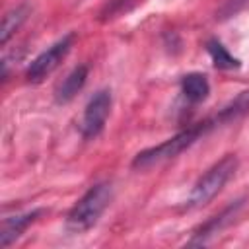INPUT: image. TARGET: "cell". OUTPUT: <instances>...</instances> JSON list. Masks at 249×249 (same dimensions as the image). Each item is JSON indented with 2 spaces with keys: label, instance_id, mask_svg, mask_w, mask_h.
I'll return each instance as SVG.
<instances>
[{
  "label": "cell",
  "instance_id": "obj_1",
  "mask_svg": "<svg viewBox=\"0 0 249 249\" xmlns=\"http://www.w3.org/2000/svg\"><path fill=\"white\" fill-rule=\"evenodd\" d=\"M218 124L220 123L214 117V119H206V121H202V123H198V124H195V126H191L187 130H181L175 136L167 138L165 142L138 152L134 156V160H132V167L134 169H148V167H154V165H158L161 161H167V160L179 156L181 152H185L187 148H191L200 136H204L210 128H214Z\"/></svg>",
  "mask_w": 249,
  "mask_h": 249
},
{
  "label": "cell",
  "instance_id": "obj_2",
  "mask_svg": "<svg viewBox=\"0 0 249 249\" xmlns=\"http://www.w3.org/2000/svg\"><path fill=\"white\" fill-rule=\"evenodd\" d=\"M113 200V187L111 183H97L93 187H89L84 196L72 206V210L66 216V226L70 231L82 233L91 230L101 214L107 210V206Z\"/></svg>",
  "mask_w": 249,
  "mask_h": 249
},
{
  "label": "cell",
  "instance_id": "obj_3",
  "mask_svg": "<svg viewBox=\"0 0 249 249\" xmlns=\"http://www.w3.org/2000/svg\"><path fill=\"white\" fill-rule=\"evenodd\" d=\"M237 169V160L235 156H226L220 161H216L193 187L187 206L189 208H200L206 206L210 200H214V196H218V193L226 187V183L233 177Z\"/></svg>",
  "mask_w": 249,
  "mask_h": 249
},
{
  "label": "cell",
  "instance_id": "obj_4",
  "mask_svg": "<svg viewBox=\"0 0 249 249\" xmlns=\"http://www.w3.org/2000/svg\"><path fill=\"white\" fill-rule=\"evenodd\" d=\"M72 45H74V35L68 33L62 39H58L54 45H51L47 51H43L39 56H35L31 60V64L27 66V72H25L27 82L29 84H41L45 78H49L60 66V62L68 56Z\"/></svg>",
  "mask_w": 249,
  "mask_h": 249
},
{
  "label": "cell",
  "instance_id": "obj_5",
  "mask_svg": "<svg viewBox=\"0 0 249 249\" xmlns=\"http://www.w3.org/2000/svg\"><path fill=\"white\" fill-rule=\"evenodd\" d=\"M109 111H111V91L109 89L95 91L89 97L82 117V134L86 140H93L101 134V130L105 128Z\"/></svg>",
  "mask_w": 249,
  "mask_h": 249
},
{
  "label": "cell",
  "instance_id": "obj_6",
  "mask_svg": "<svg viewBox=\"0 0 249 249\" xmlns=\"http://www.w3.org/2000/svg\"><path fill=\"white\" fill-rule=\"evenodd\" d=\"M43 210L35 208V210H29V212H23V214H14V216H8L2 220V226H0V245L2 247H10L14 241H18L21 237V233L41 216Z\"/></svg>",
  "mask_w": 249,
  "mask_h": 249
},
{
  "label": "cell",
  "instance_id": "obj_7",
  "mask_svg": "<svg viewBox=\"0 0 249 249\" xmlns=\"http://www.w3.org/2000/svg\"><path fill=\"white\" fill-rule=\"evenodd\" d=\"M86 80H88V66H76L72 72H68L66 78H64V80L56 86V89H54V99H56V103L64 105V103L72 101V99L78 95V91L84 88Z\"/></svg>",
  "mask_w": 249,
  "mask_h": 249
},
{
  "label": "cell",
  "instance_id": "obj_8",
  "mask_svg": "<svg viewBox=\"0 0 249 249\" xmlns=\"http://www.w3.org/2000/svg\"><path fill=\"white\" fill-rule=\"evenodd\" d=\"M181 91H183V95H185L187 101H191V103H200V101H204V99L208 97V93H210V84H208V80H206L204 74H200V72H191V74L183 76V80H181Z\"/></svg>",
  "mask_w": 249,
  "mask_h": 249
},
{
  "label": "cell",
  "instance_id": "obj_9",
  "mask_svg": "<svg viewBox=\"0 0 249 249\" xmlns=\"http://www.w3.org/2000/svg\"><path fill=\"white\" fill-rule=\"evenodd\" d=\"M27 16H29V6L27 4H19V6H16V8H12L10 12L4 14L2 29H0V43L2 45H6L10 41V37L16 35V31L23 25Z\"/></svg>",
  "mask_w": 249,
  "mask_h": 249
},
{
  "label": "cell",
  "instance_id": "obj_10",
  "mask_svg": "<svg viewBox=\"0 0 249 249\" xmlns=\"http://www.w3.org/2000/svg\"><path fill=\"white\" fill-rule=\"evenodd\" d=\"M206 51L214 62L216 68L220 70H233V68H239V60L218 41V39H210L206 43Z\"/></svg>",
  "mask_w": 249,
  "mask_h": 249
},
{
  "label": "cell",
  "instance_id": "obj_11",
  "mask_svg": "<svg viewBox=\"0 0 249 249\" xmlns=\"http://www.w3.org/2000/svg\"><path fill=\"white\" fill-rule=\"evenodd\" d=\"M237 206H239V204L230 206V208H228V210H224L220 216H214L208 224H204V226L200 228V231H198V233H195V237L189 241V245H202V243H206V241H208V237H210V235H214V233H218V230L228 222V218L235 214Z\"/></svg>",
  "mask_w": 249,
  "mask_h": 249
},
{
  "label": "cell",
  "instance_id": "obj_12",
  "mask_svg": "<svg viewBox=\"0 0 249 249\" xmlns=\"http://www.w3.org/2000/svg\"><path fill=\"white\" fill-rule=\"evenodd\" d=\"M249 111V91H241L233 101H230L218 115V123L220 124H226V123H231L235 119H239L241 115H245Z\"/></svg>",
  "mask_w": 249,
  "mask_h": 249
},
{
  "label": "cell",
  "instance_id": "obj_13",
  "mask_svg": "<svg viewBox=\"0 0 249 249\" xmlns=\"http://www.w3.org/2000/svg\"><path fill=\"white\" fill-rule=\"evenodd\" d=\"M128 2H130V0H111L101 16H103L105 19H107V18H117V16H121L123 12H128V10L132 8V6H126Z\"/></svg>",
  "mask_w": 249,
  "mask_h": 249
}]
</instances>
